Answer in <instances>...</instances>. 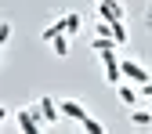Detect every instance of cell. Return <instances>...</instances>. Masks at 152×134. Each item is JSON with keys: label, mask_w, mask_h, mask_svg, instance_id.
I'll return each mask as SVG.
<instances>
[{"label": "cell", "mask_w": 152, "mask_h": 134, "mask_svg": "<svg viewBox=\"0 0 152 134\" xmlns=\"http://www.w3.org/2000/svg\"><path fill=\"white\" fill-rule=\"evenodd\" d=\"M58 33H69V26H65V18H58V22H51V26L44 29V40L51 44V40H54V36H58Z\"/></svg>", "instance_id": "cell-9"}, {"label": "cell", "mask_w": 152, "mask_h": 134, "mask_svg": "<svg viewBox=\"0 0 152 134\" xmlns=\"http://www.w3.org/2000/svg\"><path fill=\"white\" fill-rule=\"evenodd\" d=\"M51 47H54V54H58V58H69V40H65V33H58L51 40Z\"/></svg>", "instance_id": "cell-11"}, {"label": "cell", "mask_w": 152, "mask_h": 134, "mask_svg": "<svg viewBox=\"0 0 152 134\" xmlns=\"http://www.w3.org/2000/svg\"><path fill=\"white\" fill-rule=\"evenodd\" d=\"M58 105H62V116H69V120H76V123H83V120H87V109H83L80 102L65 98V102H58Z\"/></svg>", "instance_id": "cell-6"}, {"label": "cell", "mask_w": 152, "mask_h": 134, "mask_svg": "<svg viewBox=\"0 0 152 134\" xmlns=\"http://www.w3.org/2000/svg\"><path fill=\"white\" fill-rule=\"evenodd\" d=\"M36 109H40L44 123H58V120H62V105H54V98H47V94L36 102Z\"/></svg>", "instance_id": "cell-4"}, {"label": "cell", "mask_w": 152, "mask_h": 134, "mask_svg": "<svg viewBox=\"0 0 152 134\" xmlns=\"http://www.w3.org/2000/svg\"><path fill=\"white\" fill-rule=\"evenodd\" d=\"M15 116H18V130H26V134H36V130H40V123H44L40 109H18Z\"/></svg>", "instance_id": "cell-2"}, {"label": "cell", "mask_w": 152, "mask_h": 134, "mask_svg": "<svg viewBox=\"0 0 152 134\" xmlns=\"http://www.w3.org/2000/svg\"><path fill=\"white\" fill-rule=\"evenodd\" d=\"M98 11H102V18H109V22H123V4L120 0H98Z\"/></svg>", "instance_id": "cell-5"}, {"label": "cell", "mask_w": 152, "mask_h": 134, "mask_svg": "<svg viewBox=\"0 0 152 134\" xmlns=\"http://www.w3.org/2000/svg\"><path fill=\"white\" fill-rule=\"evenodd\" d=\"M116 47H120V40H116V36H94V40H91V51H98V54L116 51Z\"/></svg>", "instance_id": "cell-7"}, {"label": "cell", "mask_w": 152, "mask_h": 134, "mask_svg": "<svg viewBox=\"0 0 152 134\" xmlns=\"http://www.w3.org/2000/svg\"><path fill=\"white\" fill-rule=\"evenodd\" d=\"M116 94H120V102H123V105H134V102L141 98V91H138V83H134V87H116Z\"/></svg>", "instance_id": "cell-8"}, {"label": "cell", "mask_w": 152, "mask_h": 134, "mask_svg": "<svg viewBox=\"0 0 152 134\" xmlns=\"http://www.w3.org/2000/svg\"><path fill=\"white\" fill-rule=\"evenodd\" d=\"M120 62H123V76H127L130 83H138V87H141V83H148V80H152L148 69H145L141 62H134V58H120Z\"/></svg>", "instance_id": "cell-3"}, {"label": "cell", "mask_w": 152, "mask_h": 134, "mask_svg": "<svg viewBox=\"0 0 152 134\" xmlns=\"http://www.w3.org/2000/svg\"><path fill=\"white\" fill-rule=\"evenodd\" d=\"M7 40H11V26L4 22V26H0V44H7Z\"/></svg>", "instance_id": "cell-14"}, {"label": "cell", "mask_w": 152, "mask_h": 134, "mask_svg": "<svg viewBox=\"0 0 152 134\" xmlns=\"http://www.w3.org/2000/svg\"><path fill=\"white\" fill-rule=\"evenodd\" d=\"M130 120H134V127H152V109H134Z\"/></svg>", "instance_id": "cell-10"}, {"label": "cell", "mask_w": 152, "mask_h": 134, "mask_svg": "<svg viewBox=\"0 0 152 134\" xmlns=\"http://www.w3.org/2000/svg\"><path fill=\"white\" fill-rule=\"evenodd\" d=\"M98 58H102V69H105V80L120 83L123 80V62L116 58V51H105V54H98Z\"/></svg>", "instance_id": "cell-1"}, {"label": "cell", "mask_w": 152, "mask_h": 134, "mask_svg": "<svg viewBox=\"0 0 152 134\" xmlns=\"http://www.w3.org/2000/svg\"><path fill=\"white\" fill-rule=\"evenodd\" d=\"M138 91H141V98H152V80H148V83H141Z\"/></svg>", "instance_id": "cell-15"}, {"label": "cell", "mask_w": 152, "mask_h": 134, "mask_svg": "<svg viewBox=\"0 0 152 134\" xmlns=\"http://www.w3.org/2000/svg\"><path fill=\"white\" fill-rule=\"evenodd\" d=\"M65 26H69V33H76L80 29V15H65Z\"/></svg>", "instance_id": "cell-13"}, {"label": "cell", "mask_w": 152, "mask_h": 134, "mask_svg": "<svg viewBox=\"0 0 152 134\" xmlns=\"http://www.w3.org/2000/svg\"><path fill=\"white\" fill-rule=\"evenodd\" d=\"M80 127H83V130H87V134H102V130H105V127H102V123H98V120H91V116H87V120H83V123H80Z\"/></svg>", "instance_id": "cell-12"}]
</instances>
